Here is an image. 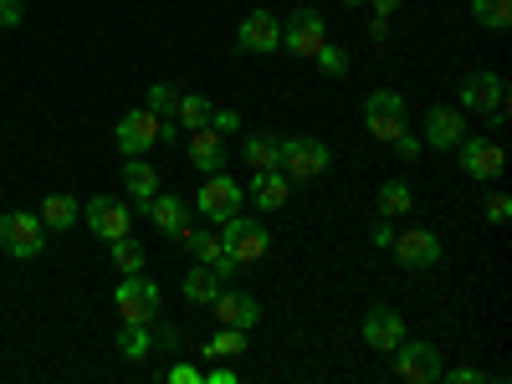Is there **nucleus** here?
<instances>
[{"label":"nucleus","mask_w":512,"mask_h":384,"mask_svg":"<svg viewBox=\"0 0 512 384\" xmlns=\"http://www.w3.org/2000/svg\"><path fill=\"white\" fill-rule=\"evenodd\" d=\"M456 98H461V108H472V113H492V108L507 103V82L497 72H466Z\"/></svg>","instance_id":"12"},{"label":"nucleus","mask_w":512,"mask_h":384,"mask_svg":"<svg viewBox=\"0 0 512 384\" xmlns=\"http://www.w3.org/2000/svg\"><path fill=\"white\" fill-rule=\"evenodd\" d=\"M395 149H400V159H420V149H425V144H420V139L410 134V128H405V134L395 139Z\"/></svg>","instance_id":"40"},{"label":"nucleus","mask_w":512,"mask_h":384,"mask_svg":"<svg viewBox=\"0 0 512 384\" xmlns=\"http://www.w3.org/2000/svg\"><path fill=\"white\" fill-rule=\"evenodd\" d=\"M236 47L241 52H277L282 47V21L272 11H246V21L236 26Z\"/></svg>","instance_id":"14"},{"label":"nucleus","mask_w":512,"mask_h":384,"mask_svg":"<svg viewBox=\"0 0 512 384\" xmlns=\"http://www.w3.org/2000/svg\"><path fill=\"white\" fill-rule=\"evenodd\" d=\"M180 236H185V246H190V256H195V262L216 267L221 277H231V272H236V262H231V256H226V246H221V231H200V226H185Z\"/></svg>","instance_id":"19"},{"label":"nucleus","mask_w":512,"mask_h":384,"mask_svg":"<svg viewBox=\"0 0 512 384\" xmlns=\"http://www.w3.org/2000/svg\"><path fill=\"white\" fill-rule=\"evenodd\" d=\"M507 216H512V200H507L502 190H497V195H487V221H497V226H502Z\"/></svg>","instance_id":"37"},{"label":"nucleus","mask_w":512,"mask_h":384,"mask_svg":"<svg viewBox=\"0 0 512 384\" xmlns=\"http://www.w3.org/2000/svg\"><path fill=\"white\" fill-rule=\"evenodd\" d=\"M390 251H395V262H400V267H410V272H431V267L441 262V236H436V231H425V226H410V231H400V236L390 241Z\"/></svg>","instance_id":"8"},{"label":"nucleus","mask_w":512,"mask_h":384,"mask_svg":"<svg viewBox=\"0 0 512 384\" xmlns=\"http://www.w3.org/2000/svg\"><path fill=\"white\" fill-rule=\"evenodd\" d=\"M41 246H47V226H41V216H31V210H11V216H0V251L31 262V256H41Z\"/></svg>","instance_id":"5"},{"label":"nucleus","mask_w":512,"mask_h":384,"mask_svg":"<svg viewBox=\"0 0 512 384\" xmlns=\"http://www.w3.org/2000/svg\"><path fill=\"white\" fill-rule=\"evenodd\" d=\"M210 128H216L221 139H226V134H241V113H236V108H216V113H210Z\"/></svg>","instance_id":"34"},{"label":"nucleus","mask_w":512,"mask_h":384,"mask_svg":"<svg viewBox=\"0 0 512 384\" xmlns=\"http://www.w3.org/2000/svg\"><path fill=\"white\" fill-rule=\"evenodd\" d=\"M400 11V0H374V16H384V21H390Z\"/></svg>","instance_id":"42"},{"label":"nucleus","mask_w":512,"mask_h":384,"mask_svg":"<svg viewBox=\"0 0 512 384\" xmlns=\"http://www.w3.org/2000/svg\"><path fill=\"white\" fill-rule=\"evenodd\" d=\"M441 379H451V384H487V374H482V369H451V374L441 369Z\"/></svg>","instance_id":"39"},{"label":"nucleus","mask_w":512,"mask_h":384,"mask_svg":"<svg viewBox=\"0 0 512 384\" xmlns=\"http://www.w3.org/2000/svg\"><path fill=\"white\" fill-rule=\"evenodd\" d=\"M210 308H216V318H221V323H231V328H246V333H251L256 323H262V303H256L251 292H241V287H231V292L221 287V292H216V303H210Z\"/></svg>","instance_id":"17"},{"label":"nucleus","mask_w":512,"mask_h":384,"mask_svg":"<svg viewBox=\"0 0 512 384\" xmlns=\"http://www.w3.org/2000/svg\"><path fill=\"white\" fill-rule=\"evenodd\" d=\"M221 246H226V256L236 267H251V262H262L267 256V246H272V231L262 226V221H251V216H226L221 221Z\"/></svg>","instance_id":"2"},{"label":"nucleus","mask_w":512,"mask_h":384,"mask_svg":"<svg viewBox=\"0 0 512 384\" xmlns=\"http://www.w3.org/2000/svg\"><path fill=\"white\" fill-rule=\"evenodd\" d=\"M344 6H364V0H344Z\"/></svg>","instance_id":"43"},{"label":"nucleus","mask_w":512,"mask_h":384,"mask_svg":"<svg viewBox=\"0 0 512 384\" xmlns=\"http://www.w3.org/2000/svg\"><path fill=\"white\" fill-rule=\"evenodd\" d=\"M36 216H41V226H47V231H72V226L82 221V205H77L72 195H47Z\"/></svg>","instance_id":"24"},{"label":"nucleus","mask_w":512,"mask_h":384,"mask_svg":"<svg viewBox=\"0 0 512 384\" xmlns=\"http://www.w3.org/2000/svg\"><path fill=\"white\" fill-rule=\"evenodd\" d=\"M180 292H185V303H195V308H210V303H216V292H221V272L200 262L195 272H185Z\"/></svg>","instance_id":"23"},{"label":"nucleus","mask_w":512,"mask_h":384,"mask_svg":"<svg viewBox=\"0 0 512 384\" xmlns=\"http://www.w3.org/2000/svg\"><path fill=\"white\" fill-rule=\"evenodd\" d=\"M144 108H149V113H159V118H175V108H180V88H169V82H154Z\"/></svg>","instance_id":"32"},{"label":"nucleus","mask_w":512,"mask_h":384,"mask_svg":"<svg viewBox=\"0 0 512 384\" xmlns=\"http://www.w3.org/2000/svg\"><path fill=\"white\" fill-rule=\"evenodd\" d=\"M159 303H164V292L159 282H149L144 272H128L118 287H113V308L123 323H154L159 318Z\"/></svg>","instance_id":"4"},{"label":"nucleus","mask_w":512,"mask_h":384,"mask_svg":"<svg viewBox=\"0 0 512 384\" xmlns=\"http://www.w3.org/2000/svg\"><path fill=\"white\" fill-rule=\"evenodd\" d=\"M159 113H149V108H128L123 118H118V128H113V144L128 154V159H139V154H149L154 144H159Z\"/></svg>","instance_id":"6"},{"label":"nucleus","mask_w":512,"mask_h":384,"mask_svg":"<svg viewBox=\"0 0 512 384\" xmlns=\"http://www.w3.org/2000/svg\"><path fill=\"white\" fill-rule=\"evenodd\" d=\"M410 210H415V190L405 180H384L379 185V216L384 221H400V216H410Z\"/></svg>","instance_id":"25"},{"label":"nucleus","mask_w":512,"mask_h":384,"mask_svg":"<svg viewBox=\"0 0 512 384\" xmlns=\"http://www.w3.org/2000/svg\"><path fill=\"white\" fill-rule=\"evenodd\" d=\"M466 139V108H431L425 113V134H420V144H431V149H456Z\"/></svg>","instance_id":"15"},{"label":"nucleus","mask_w":512,"mask_h":384,"mask_svg":"<svg viewBox=\"0 0 512 384\" xmlns=\"http://www.w3.org/2000/svg\"><path fill=\"white\" fill-rule=\"evenodd\" d=\"M164 379H169V384H205V374H200L195 364H169Z\"/></svg>","instance_id":"36"},{"label":"nucleus","mask_w":512,"mask_h":384,"mask_svg":"<svg viewBox=\"0 0 512 384\" xmlns=\"http://www.w3.org/2000/svg\"><path fill=\"white\" fill-rule=\"evenodd\" d=\"M400 338H405V318L395 313V308H369L364 313V344L369 349H379V354H390L395 344H400Z\"/></svg>","instance_id":"18"},{"label":"nucleus","mask_w":512,"mask_h":384,"mask_svg":"<svg viewBox=\"0 0 512 384\" xmlns=\"http://www.w3.org/2000/svg\"><path fill=\"white\" fill-rule=\"evenodd\" d=\"M313 62H318V72H328V77H344V72H349V52L333 47V41H323V47L313 52Z\"/></svg>","instance_id":"33"},{"label":"nucleus","mask_w":512,"mask_h":384,"mask_svg":"<svg viewBox=\"0 0 512 384\" xmlns=\"http://www.w3.org/2000/svg\"><path fill=\"white\" fill-rule=\"evenodd\" d=\"M292 180L282 175V169H262V175H251V195H256V210H262V216H277V210L292 200Z\"/></svg>","instance_id":"20"},{"label":"nucleus","mask_w":512,"mask_h":384,"mask_svg":"<svg viewBox=\"0 0 512 384\" xmlns=\"http://www.w3.org/2000/svg\"><path fill=\"white\" fill-rule=\"evenodd\" d=\"M333 164V149L323 139H308V134H292V139H277V169L292 180V185H318Z\"/></svg>","instance_id":"1"},{"label":"nucleus","mask_w":512,"mask_h":384,"mask_svg":"<svg viewBox=\"0 0 512 384\" xmlns=\"http://www.w3.org/2000/svg\"><path fill=\"white\" fill-rule=\"evenodd\" d=\"M364 123H369V134L379 144H395L405 128H410V103L395 93V88H374L364 98Z\"/></svg>","instance_id":"3"},{"label":"nucleus","mask_w":512,"mask_h":384,"mask_svg":"<svg viewBox=\"0 0 512 384\" xmlns=\"http://www.w3.org/2000/svg\"><path fill=\"white\" fill-rule=\"evenodd\" d=\"M456 154H461V169H466L472 180H497L502 164H507V154H502L497 139H461Z\"/></svg>","instance_id":"13"},{"label":"nucleus","mask_w":512,"mask_h":384,"mask_svg":"<svg viewBox=\"0 0 512 384\" xmlns=\"http://www.w3.org/2000/svg\"><path fill=\"white\" fill-rule=\"evenodd\" d=\"M113 246V267L128 277V272H144V262H149V256H144V246L134 241V236H118V241H108Z\"/></svg>","instance_id":"30"},{"label":"nucleus","mask_w":512,"mask_h":384,"mask_svg":"<svg viewBox=\"0 0 512 384\" xmlns=\"http://www.w3.org/2000/svg\"><path fill=\"white\" fill-rule=\"evenodd\" d=\"M390 354H395V374L405 384H436L441 379V349L436 344H405L400 338Z\"/></svg>","instance_id":"10"},{"label":"nucleus","mask_w":512,"mask_h":384,"mask_svg":"<svg viewBox=\"0 0 512 384\" xmlns=\"http://www.w3.org/2000/svg\"><path fill=\"white\" fill-rule=\"evenodd\" d=\"M185 159L200 169V175H216V169H226V139L216 134V128H190V139H185Z\"/></svg>","instance_id":"16"},{"label":"nucleus","mask_w":512,"mask_h":384,"mask_svg":"<svg viewBox=\"0 0 512 384\" xmlns=\"http://www.w3.org/2000/svg\"><path fill=\"white\" fill-rule=\"evenodd\" d=\"M472 16L482 31H507L512 26V0H472Z\"/></svg>","instance_id":"29"},{"label":"nucleus","mask_w":512,"mask_h":384,"mask_svg":"<svg viewBox=\"0 0 512 384\" xmlns=\"http://www.w3.org/2000/svg\"><path fill=\"white\" fill-rule=\"evenodd\" d=\"M82 221H88V231L98 241H118V236H128V226H134V210H128L123 200H113V195H93L88 205H82Z\"/></svg>","instance_id":"9"},{"label":"nucleus","mask_w":512,"mask_h":384,"mask_svg":"<svg viewBox=\"0 0 512 384\" xmlns=\"http://www.w3.org/2000/svg\"><path fill=\"white\" fill-rule=\"evenodd\" d=\"M210 113H216V103H210L205 93H180V108H175V118H180V128L190 134V128H205L210 123Z\"/></svg>","instance_id":"28"},{"label":"nucleus","mask_w":512,"mask_h":384,"mask_svg":"<svg viewBox=\"0 0 512 384\" xmlns=\"http://www.w3.org/2000/svg\"><path fill=\"white\" fill-rule=\"evenodd\" d=\"M144 216L154 221V231H159V236H180V231L190 226V205H185L180 195H164V190H159V195L144 205Z\"/></svg>","instance_id":"21"},{"label":"nucleus","mask_w":512,"mask_h":384,"mask_svg":"<svg viewBox=\"0 0 512 384\" xmlns=\"http://www.w3.org/2000/svg\"><path fill=\"white\" fill-rule=\"evenodd\" d=\"M149 349H154V328H149V323H123L118 354H123L128 364H139V359H149Z\"/></svg>","instance_id":"27"},{"label":"nucleus","mask_w":512,"mask_h":384,"mask_svg":"<svg viewBox=\"0 0 512 384\" xmlns=\"http://www.w3.org/2000/svg\"><path fill=\"white\" fill-rule=\"evenodd\" d=\"M241 159H246L251 175L277 169V134H251V139H241Z\"/></svg>","instance_id":"26"},{"label":"nucleus","mask_w":512,"mask_h":384,"mask_svg":"<svg viewBox=\"0 0 512 384\" xmlns=\"http://www.w3.org/2000/svg\"><path fill=\"white\" fill-rule=\"evenodd\" d=\"M323 41H328V26H323L318 11H292V16L282 21V47L297 52V57H313Z\"/></svg>","instance_id":"11"},{"label":"nucleus","mask_w":512,"mask_h":384,"mask_svg":"<svg viewBox=\"0 0 512 384\" xmlns=\"http://www.w3.org/2000/svg\"><path fill=\"white\" fill-rule=\"evenodd\" d=\"M241 205H246V190L226 175V169H216V175L200 185V195H195V210L205 221H226V216H236Z\"/></svg>","instance_id":"7"},{"label":"nucleus","mask_w":512,"mask_h":384,"mask_svg":"<svg viewBox=\"0 0 512 384\" xmlns=\"http://www.w3.org/2000/svg\"><path fill=\"white\" fill-rule=\"evenodd\" d=\"M123 190H128V200H134L139 210H144V205L159 195V175H154V169L144 164V154L123 164Z\"/></svg>","instance_id":"22"},{"label":"nucleus","mask_w":512,"mask_h":384,"mask_svg":"<svg viewBox=\"0 0 512 384\" xmlns=\"http://www.w3.org/2000/svg\"><path fill=\"white\" fill-rule=\"evenodd\" d=\"M21 16H26L21 0H0V26H6V31H16V26H21Z\"/></svg>","instance_id":"38"},{"label":"nucleus","mask_w":512,"mask_h":384,"mask_svg":"<svg viewBox=\"0 0 512 384\" xmlns=\"http://www.w3.org/2000/svg\"><path fill=\"white\" fill-rule=\"evenodd\" d=\"M241 349H246V328H231V323H221V333L205 344V354H210V359H236Z\"/></svg>","instance_id":"31"},{"label":"nucleus","mask_w":512,"mask_h":384,"mask_svg":"<svg viewBox=\"0 0 512 384\" xmlns=\"http://www.w3.org/2000/svg\"><path fill=\"white\" fill-rule=\"evenodd\" d=\"M149 328H154V323H149ZM154 349H164V354H180V328L159 323V328H154Z\"/></svg>","instance_id":"35"},{"label":"nucleus","mask_w":512,"mask_h":384,"mask_svg":"<svg viewBox=\"0 0 512 384\" xmlns=\"http://www.w3.org/2000/svg\"><path fill=\"white\" fill-rule=\"evenodd\" d=\"M369 236H374V246H390V241H395V231H390V221H379V226H374Z\"/></svg>","instance_id":"41"}]
</instances>
